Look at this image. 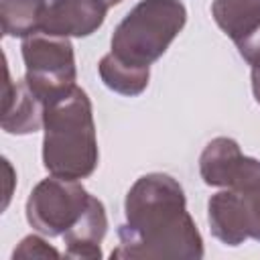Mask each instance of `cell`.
I'll return each instance as SVG.
<instances>
[{"label":"cell","instance_id":"10","mask_svg":"<svg viewBox=\"0 0 260 260\" xmlns=\"http://www.w3.org/2000/svg\"><path fill=\"white\" fill-rule=\"evenodd\" d=\"M209 225L217 240L238 246L248 238L244 197L240 191L228 189L209 199Z\"/></svg>","mask_w":260,"mask_h":260},{"label":"cell","instance_id":"2","mask_svg":"<svg viewBox=\"0 0 260 260\" xmlns=\"http://www.w3.org/2000/svg\"><path fill=\"white\" fill-rule=\"evenodd\" d=\"M43 162L53 177L85 179L98 165L91 102L81 87L45 106Z\"/></svg>","mask_w":260,"mask_h":260},{"label":"cell","instance_id":"9","mask_svg":"<svg viewBox=\"0 0 260 260\" xmlns=\"http://www.w3.org/2000/svg\"><path fill=\"white\" fill-rule=\"evenodd\" d=\"M106 228H108L106 209H104L102 201L91 195L81 217L75 221V225H71L63 234V240L67 244L65 256L67 258H83V260L100 258L102 256L100 244L106 236Z\"/></svg>","mask_w":260,"mask_h":260},{"label":"cell","instance_id":"12","mask_svg":"<svg viewBox=\"0 0 260 260\" xmlns=\"http://www.w3.org/2000/svg\"><path fill=\"white\" fill-rule=\"evenodd\" d=\"M45 0H2L0 22L6 37H32L43 26Z\"/></svg>","mask_w":260,"mask_h":260},{"label":"cell","instance_id":"13","mask_svg":"<svg viewBox=\"0 0 260 260\" xmlns=\"http://www.w3.org/2000/svg\"><path fill=\"white\" fill-rule=\"evenodd\" d=\"M100 75H102V81L110 89L122 95H138L148 85V67L126 65L120 59H116L112 53L102 57Z\"/></svg>","mask_w":260,"mask_h":260},{"label":"cell","instance_id":"3","mask_svg":"<svg viewBox=\"0 0 260 260\" xmlns=\"http://www.w3.org/2000/svg\"><path fill=\"white\" fill-rule=\"evenodd\" d=\"M187 10L179 0H140L116 26L112 55L126 65L148 67L181 32Z\"/></svg>","mask_w":260,"mask_h":260},{"label":"cell","instance_id":"7","mask_svg":"<svg viewBox=\"0 0 260 260\" xmlns=\"http://www.w3.org/2000/svg\"><path fill=\"white\" fill-rule=\"evenodd\" d=\"M102 0H45L41 32L51 37H87L106 18Z\"/></svg>","mask_w":260,"mask_h":260},{"label":"cell","instance_id":"16","mask_svg":"<svg viewBox=\"0 0 260 260\" xmlns=\"http://www.w3.org/2000/svg\"><path fill=\"white\" fill-rule=\"evenodd\" d=\"M236 47H238L240 55L252 65V69L260 67V28L254 30L250 37L242 39L240 43H236Z\"/></svg>","mask_w":260,"mask_h":260},{"label":"cell","instance_id":"15","mask_svg":"<svg viewBox=\"0 0 260 260\" xmlns=\"http://www.w3.org/2000/svg\"><path fill=\"white\" fill-rule=\"evenodd\" d=\"M47 258V256H53V258H57L59 256V252L57 250H53L51 246H47L45 244V240H41V238H37V236H28V238H24L22 242H20V246L14 250V258Z\"/></svg>","mask_w":260,"mask_h":260},{"label":"cell","instance_id":"11","mask_svg":"<svg viewBox=\"0 0 260 260\" xmlns=\"http://www.w3.org/2000/svg\"><path fill=\"white\" fill-rule=\"evenodd\" d=\"M211 12L217 26L234 43L260 28V0H213Z\"/></svg>","mask_w":260,"mask_h":260},{"label":"cell","instance_id":"14","mask_svg":"<svg viewBox=\"0 0 260 260\" xmlns=\"http://www.w3.org/2000/svg\"><path fill=\"white\" fill-rule=\"evenodd\" d=\"M244 197V211H246V228L248 238L260 240V189L258 191H240Z\"/></svg>","mask_w":260,"mask_h":260},{"label":"cell","instance_id":"17","mask_svg":"<svg viewBox=\"0 0 260 260\" xmlns=\"http://www.w3.org/2000/svg\"><path fill=\"white\" fill-rule=\"evenodd\" d=\"M252 89H254V98L260 104V67L252 69Z\"/></svg>","mask_w":260,"mask_h":260},{"label":"cell","instance_id":"18","mask_svg":"<svg viewBox=\"0 0 260 260\" xmlns=\"http://www.w3.org/2000/svg\"><path fill=\"white\" fill-rule=\"evenodd\" d=\"M102 2H104V4L110 8V6H114V4H118V2H122V0H102Z\"/></svg>","mask_w":260,"mask_h":260},{"label":"cell","instance_id":"8","mask_svg":"<svg viewBox=\"0 0 260 260\" xmlns=\"http://www.w3.org/2000/svg\"><path fill=\"white\" fill-rule=\"evenodd\" d=\"M0 124L8 134H30L45 124V104L32 93L24 79L12 83L8 77V67H4Z\"/></svg>","mask_w":260,"mask_h":260},{"label":"cell","instance_id":"1","mask_svg":"<svg viewBox=\"0 0 260 260\" xmlns=\"http://www.w3.org/2000/svg\"><path fill=\"white\" fill-rule=\"evenodd\" d=\"M112 258H201L203 242L181 185L162 173L140 177L126 195V223Z\"/></svg>","mask_w":260,"mask_h":260},{"label":"cell","instance_id":"5","mask_svg":"<svg viewBox=\"0 0 260 260\" xmlns=\"http://www.w3.org/2000/svg\"><path fill=\"white\" fill-rule=\"evenodd\" d=\"M89 197L77 181L61 177L45 179L32 189L26 201V219L37 232L49 238L63 236L81 217Z\"/></svg>","mask_w":260,"mask_h":260},{"label":"cell","instance_id":"6","mask_svg":"<svg viewBox=\"0 0 260 260\" xmlns=\"http://www.w3.org/2000/svg\"><path fill=\"white\" fill-rule=\"evenodd\" d=\"M199 171L207 185L228 187L234 191L260 189V162L244 156L236 140L219 136L211 140L199 158Z\"/></svg>","mask_w":260,"mask_h":260},{"label":"cell","instance_id":"4","mask_svg":"<svg viewBox=\"0 0 260 260\" xmlns=\"http://www.w3.org/2000/svg\"><path fill=\"white\" fill-rule=\"evenodd\" d=\"M22 59L26 65L24 81L45 106L75 87V59L67 37L45 32L26 37L22 41Z\"/></svg>","mask_w":260,"mask_h":260}]
</instances>
